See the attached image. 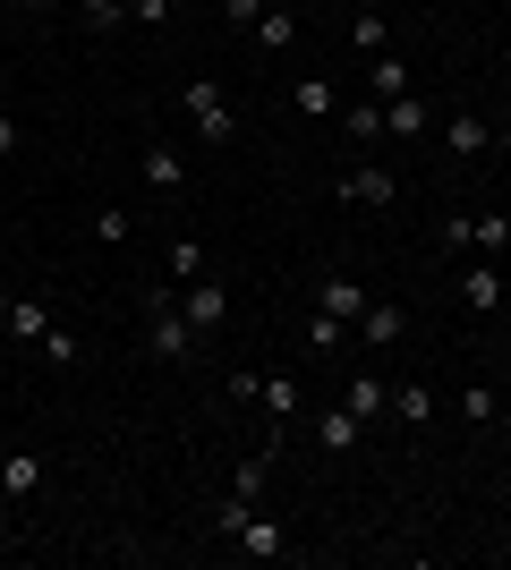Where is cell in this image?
I'll return each instance as SVG.
<instances>
[{"instance_id":"obj_1","label":"cell","mask_w":511,"mask_h":570,"mask_svg":"<svg viewBox=\"0 0 511 570\" xmlns=\"http://www.w3.org/2000/svg\"><path fill=\"white\" fill-rule=\"evenodd\" d=\"M196 350H205V341H196V324L179 315V289H146V357H163V366H188Z\"/></svg>"},{"instance_id":"obj_2","label":"cell","mask_w":511,"mask_h":570,"mask_svg":"<svg viewBox=\"0 0 511 570\" xmlns=\"http://www.w3.org/2000/svg\"><path fill=\"white\" fill-rule=\"evenodd\" d=\"M188 128L205 145H230V137H239V111H230V95H222L214 77H188Z\"/></svg>"},{"instance_id":"obj_3","label":"cell","mask_w":511,"mask_h":570,"mask_svg":"<svg viewBox=\"0 0 511 570\" xmlns=\"http://www.w3.org/2000/svg\"><path fill=\"white\" fill-rule=\"evenodd\" d=\"M179 315L196 324V341L222 333V324H230V289H222L214 273H196V282H179Z\"/></svg>"},{"instance_id":"obj_4","label":"cell","mask_w":511,"mask_h":570,"mask_svg":"<svg viewBox=\"0 0 511 570\" xmlns=\"http://www.w3.org/2000/svg\"><path fill=\"white\" fill-rule=\"evenodd\" d=\"M443 247L494 256V247H511V214H452V222H443Z\"/></svg>"},{"instance_id":"obj_5","label":"cell","mask_w":511,"mask_h":570,"mask_svg":"<svg viewBox=\"0 0 511 570\" xmlns=\"http://www.w3.org/2000/svg\"><path fill=\"white\" fill-rule=\"evenodd\" d=\"M137 170H146V188L163 196H188V163H179V154H170V137H146V154H137Z\"/></svg>"},{"instance_id":"obj_6","label":"cell","mask_w":511,"mask_h":570,"mask_svg":"<svg viewBox=\"0 0 511 570\" xmlns=\"http://www.w3.org/2000/svg\"><path fill=\"white\" fill-rule=\"evenodd\" d=\"M341 409H350L358 426H375V417H392V383L375 375V366H358V375L341 383Z\"/></svg>"},{"instance_id":"obj_7","label":"cell","mask_w":511,"mask_h":570,"mask_svg":"<svg viewBox=\"0 0 511 570\" xmlns=\"http://www.w3.org/2000/svg\"><path fill=\"white\" fill-rule=\"evenodd\" d=\"M401 324H410V315L392 307V298H366V315L350 324V350H375V341H401Z\"/></svg>"},{"instance_id":"obj_8","label":"cell","mask_w":511,"mask_h":570,"mask_svg":"<svg viewBox=\"0 0 511 570\" xmlns=\"http://www.w3.org/2000/svg\"><path fill=\"white\" fill-rule=\"evenodd\" d=\"M247 35H256V51H273V60H282V51H298V18H291V9H282V0H265Z\"/></svg>"},{"instance_id":"obj_9","label":"cell","mask_w":511,"mask_h":570,"mask_svg":"<svg viewBox=\"0 0 511 570\" xmlns=\"http://www.w3.org/2000/svg\"><path fill=\"white\" fill-rule=\"evenodd\" d=\"M333 196H350V205H392V170H375V163H350L333 179Z\"/></svg>"},{"instance_id":"obj_10","label":"cell","mask_w":511,"mask_h":570,"mask_svg":"<svg viewBox=\"0 0 511 570\" xmlns=\"http://www.w3.org/2000/svg\"><path fill=\"white\" fill-rule=\"evenodd\" d=\"M443 145H452V163H478V154L494 145V128L478 111H452V119H443Z\"/></svg>"},{"instance_id":"obj_11","label":"cell","mask_w":511,"mask_h":570,"mask_svg":"<svg viewBox=\"0 0 511 570\" xmlns=\"http://www.w3.org/2000/svg\"><path fill=\"white\" fill-rule=\"evenodd\" d=\"M230 546H239V553H256V562H282V553H291V537H282V520H265V511H247V528L230 537Z\"/></svg>"},{"instance_id":"obj_12","label":"cell","mask_w":511,"mask_h":570,"mask_svg":"<svg viewBox=\"0 0 511 570\" xmlns=\"http://www.w3.org/2000/svg\"><path fill=\"white\" fill-rule=\"evenodd\" d=\"M291 111L298 119H341V86H333V77H298V86H291Z\"/></svg>"},{"instance_id":"obj_13","label":"cell","mask_w":511,"mask_h":570,"mask_svg":"<svg viewBox=\"0 0 511 570\" xmlns=\"http://www.w3.org/2000/svg\"><path fill=\"white\" fill-rule=\"evenodd\" d=\"M324 315H341V324H358L366 315V289H358V273H324V298H316Z\"/></svg>"},{"instance_id":"obj_14","label":"cell","mask_w":511,"mask_h":570,"mask_svg":"<svg viewBox=\"0 0 511 570\" xmlns=\"http://www.w3.org/2000/svg\"><path fill=\"white\" fill-rule=\"evenodd\" d=\"M247 401H265L273 426H291V417H298V383H291V375H256V392H247Z\"/></svg>"},{"instance_id":"obj_15","label":"cell","mask_w":511,"mask_h":570,"mask_svg":"<svg viewBox=\"0 0 511 570\" xmlns=\"http://www.w3.org/2000/svg\"><path fill=\"white\" fill-rule=\"evenodd\" d=\"M358 417H350V409H324V417H316V443H324V452H333V460H350V452H358Z\"/></svg>"},{"instance_id":"obj_16","label":"cell","mask_w":511,"mask_h":570,"mask_svg":"<svg viewBox=\"0 0 511 570\" xmlns=\"http://www.w3.org/2000/svg\"><path fill=\"white\" fill-rule=\"evenodd\" d=\"M366 95H375V102L410 95V60H392V51H375V60H366Z\"/></svg>"},{"instance_id":"obj_17","label":"cell","mask_w":511,"mask_h":570,"mask_svg":"<svg viewBox=\"0 0 511 570\" xmlns=\"http://www.w3.org/2000/svg\"><path fill=\"white\" fill-rule=\"evenodd\" d=\"M35 485H43V460L35 452H0V494L18 502V494H35Z\"/></svg>"},{"instance_id":"obj_18","label":"cell","mask_w":511,"mask_h":570,"mask_svg":"<svg viewBox=\"0 0 511 570\" xmlns=\"http://www.w3.org/2000/svg\"><path fill=\"white\" fill-rule=\"evenodd\" d=\"M461 298H469V315H494V307H503V273H494V264L461 273Z\"/></svg>"},{"instance_id":"obj_19","label":"cell","mask_w":511,"mask_h":570,"mask_svg":"<svg viewBox=\"0 0 511 570\" xmlns=\"http://www.w3.org/2000/svg\"><path fill=\"white\" fill-rule=\"evenodd\" d=\"M392 417H401V426H426V417H435V392H426V383H392Z\"/></svg>"},{"instance_id":"obj_20","label":"cell","mask_w":511,"mask_h":570,"mask_svg":"<svg viewBox=\"0 0 511 570\" xmlns=\"http://www.w3.org/2000/svg\"><path fill=\"white\" fill-rule=\"evenodd\" d=\"M265 476H273V452H247L239 469H230V494H239V502H265Z\"/></svg>"},{"instance_id":"obj_21","label":"cell","mask_w":511,"mask_h":570,"mask_svg":"<svg viewBox=\"0 0 511 570\" xmlns=\"http://www.w3.org/2000/svg\"><path fill=\"white\" fill-rule=\"evenodd\" d=\"M461 417L469 426H494V417H503V392H494V383H461Z\"/></svg>"},{"instance_id":"obj_22","label":"cell","mask_w":511,"mask_h":570,"mask_svg":"<svg viewBox=\"0 0 511 570\" xmlns=\"http://www.w3.org/2000/svg\"><path fill=\"white\" fill-rule=\"evenodd\" d=\"M0 333H18V341H43V333H51V315L35 307V298H9V324H0Z\"/></svg>"},{"instance_id":"obj_23","label":"cell","mask_w":511,"mask_h":570,"mask_svg":"<svg viewBox=\"0 0 511 570\" xmlns=\"http://www.w3.org/2000/svg\"><path fill=\"white\" fill-rule=\"evenodd\" d=\"M384 128H392V137H417V128H426V102H417V95H392L384 102Z\"/></svg>"},{"instance_id":"obj_24","label":"cell","mask_w":511,"mask_h":570,"mask_svg":"<svg viewBox=\"0 0 511 570\" xmlns=\"http://www.w3.org/2000/svg\"><path fill=\"white\" fill-rule=\"evenodd\" d=\"M341 128H350V137H384V102L366 95V102H341Z\"/></svg>"},{"instance_id":"obj_25","label":"cell","mask_w":511,"mask_h":570,"mask_svg":"<svg viewBox=\"0 0 511 570\" xmlns=\"http://www.w3.org/2000/svg\"><path fill=\"white\" fill-rule=\"evenodd\" d=\"M350 43H358L366 60H375V51H392V43H384V9H358V18H350Z\"/></svg>"},{"instance_id":"obj_26","label":"cell","mask_w":511,"mask_h":570,"mask_svg":"<svg viewBox=\"0 0 511 570\" xmlns=\"http://www.w3.org/2000/svg\"><path fill=\"white\" fill-rule=\"evenodd\" d=\"M196 273H205V247L179 230V238H170V282H196Z\"/></svg>"},{"instance_id":"obj_27","label":"cell","mask_w":511,"mask_h":570,"mask_svg":"<svg viewBox=\"0 0 511 570\" xmlns=\"http://www.w3.org/2000/svg\"><path fill=\"white\" fill-rule=\"evenodd\" d=\"M307 341H316V350L333 357V350H350V324H341V315H324V307H316V324H307Z\"/></svg>"},{"instance_id":"obj_28","label":"cell","mask_w":511,"mask_h":570,"mask_svg":"<svg viewBox=\"0 0 511 570\" xmlns=\"http://www.w3.org/2000/svg\"><path fill=\"white\" fill-rule=\"evenodd\" d=\"M95 238H102V247H128V238H137V214H120V205L95 214Z\"/></svg>"},{"instance_id":"obj_29","label":"cell","mask_w":511,"mask_h":570,"mask_svg":"<svg viewBox=\"0 0 511 570\" xmlns=\"http://www.w3.org/2000/svg\"><path fill=\"white\" fill-rule=\"evenodd\" d=\"M247 511H256V502H239V494H222V502H214V537H239V528H247Z\"/></svg>"},{"instance_id":"obj_30","label":"cell","mask_w":511,"mask_h":570,"mask_svg":"<svg viewBox=\"0 0 511 570\" xmlns=\"http://www.w3.org/2000/svg\"><path fill=\"white\" fill-rule=\"evenodd\" d=\"M77 18H86V26H120L128 0H77Z\"/></svg>"},{"instance_id":"obj_31","label":"cell","mask_w":511,"mask_h":570,"mask_svg":"<svg viewBox=\"0 0 511 570\" xmlns=\"http://www.w3.org/2000/svg\"><path fill=\"white\" fill-rule=\"evenodd\" d=\"M170 9H179V0H128V18H137V26H170Z\"/></svg>"},{"instance_id":"obj_32","label":"cell","mask_w":511,"mask_h":570,"mask_svg":"<svg viewBox=\"0 0 511 570\" xmlns=\"http://www.w3.org/2000/svg\"><path fill=\"white\" fill-rule=\"evenodd\" d=\"M256 9H265V0H222V18L239 26V35H247V26H256Z\"/></svg>"},{"instance_id":"obj_33","label":"cell","mask_w":511,"mask_h":570,"mask_svg":"<svg viewBox=\"0 0 511 570\" xmlns=\"http://www.w3.org/2000/svg\"><path fill=\"white\" fill-rule=\"evenodd\" d=\"M18 145H26V128H18V119H0V154H18Z\"/></svg>"},{"instance_id":"obj_34","label":"cell","mask_w":511,"mask_h":570,"mask_svg":"<svg viewBox=\"0 0 511 570\" xmlns=\"http://www.w3.org/2000/svg\"><path fill=\"white\" fill-rule=\"evenodd\" d=\"M9 546H18V528H9V511H0V553H9Z\"/></svg>"},{"instance_id":"obj_35","label":"cell","mask_w":511,"mask_h":570,"mask_svg":"<svg viewBox=\"0 0 511 570\" xmlns=\"http://www.w3.org/2000/svg\"><path fill=\"white\" fill-rule=\"evenodd\" d=\"M0 324H9V289H0Z\"/></svg>"},{"instance_id":"obj_36","label":"cell","mask_w":511,"mask_h":570,"mask_svg":"<svg viewBox=\"0 0 511 570\" xmlns=\"http://www.w3.org/2000/svg\"><path fill=\"white\" fill-rule=\"evenodd\" d=\"M0 9H35V0H0Z\"/></svg>"},{"instance_id":"obj_37","label":"cell","mask_w":511,"mask_h":570,"mask_svg":"<svg viewBox=\"0 0 511 570\" xmlns=\"http://www.w3.org/2000/svg\"><path fill=\"white\" fill-rule=\"evenodd\" d=\"M494 426H503V434H511V409H503V417H494Z\"/></svg>"},{"instance_id":"obj_38","label":"cell","mask_w":511,"mask_h":570,"mask_svg":"<svg viewBox=\"0 0 511 570\" xmlns=\"http://www.w3.org/2000/svg\"><path fill=\"white\" fill-rule=\"evenodd\" d=\"M358 9H375V0H358Z\"/></svg>"}]
</instances>
